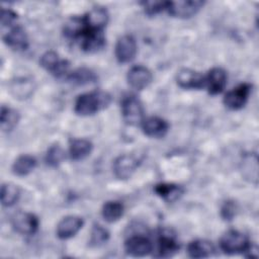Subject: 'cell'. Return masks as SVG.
I'll return each mask as SVG.
<instances>
[{"instance_id":"cell-1","label":"cell","mask_w":259,"mask_h":259,"mask_svg":"<svg viewBox=\"0 0 259 259\" xmlns=\"http://www.w3.org/2000/svg\"><path fill=\"white\" fill-rule=\"evenodd\" d=\"M111 101L110 95L105 91H92L79 95L75 101L74 110L82 116L92 115L106 108Z\"/></svg>"},{"instance_id":"cell-2","label":"cell","mask_w":259,"mask_h":259,"mask_svg":"<svg viewBox=\"0 0 259 259\" xmlns=\"http://www.w3.org/2000/svg\"><path fill=\"white\" fill-rule=\"evenodd\" d=\"M220 247L226 254L234 255L249 252L251 244L244 234L236 230H230L222 236Z\"/></svg>"},{"instance_id":"cell-3","label":"cell","mask_w":259,"mask_h":259,"mask_svg":"<svg viewBox=\"0 0 259 259\" xmlns=\"http://www.w3.org/2000/svg\"><path fill=\"white\" fill-rule=\"evenodd\" d=\"M121 113L124 121L130 125H137L144 120V107L141 100L133 94L121 100Z\"/></svg>"},{"instance_id":"cell-4","label":"cell","mask_w":259,"mask_h":259,"mask_svg":"<svg viewBox=\"0 0 259 259\" xmlns=\"http://www.w3.org/2000/svg\"><path fill=\"white\" fill-rule=\"evenodd\" d=\"M202 6L203 2L198 0L167 1L166 10L172 16L179 18H188L194 15Z\"/></svg>"},{"instance_id":"cell-5","label":"cell","mask_w":259,"mask_h":259,"mask_svg":"<svg viewBox=\"0 0 259 259\" xmlns=\"http://www.w3.org/2000/svg\"><path fill=\"white\" fill-rule=\"evenodd\" d=\"M250 92L251 85L248 83H242L226 93L224 97V103L228 108L232 110L241 109L246 104Z\"/></svg>"},{"instance_id":"cell-6","label":"cell","mask_w":259,"mask_h":259,"mask_svg":"<svg viewBox=\"0 0 259 259\" xmlns=\"http://www.w3.org/2000/svg\"><path fill=\"white\" fill-rule=\"evenodd\" d=\"M140 165V160L135 155L124 154L118 156L112 165L113 173L118 179H127L137 170Z\"/></svg>"},{"instance_id":"cell-7","label":"cell","mask_w":259,"mask_h":259,"mask_svg":"<svg viewBox=\"0 0 259 259\" xmlns=\"http://www.w3.org/2000/svg\"><path fill=\"white\" fill-rule=\"evenodd\" d=\"M137 50H138V47H137V41L135 37L130 34L122 35L121 37L118 38L115 45L114 53H115L116 60L121 64L130 63L135 59Z\"/></svg>"},{"instance_id":"cell-8","label":"cell","mask_w":259,"mask_h":259,"mask_svg":"<svg viewBox=\"0 0 259 259\" xmlns=\"http://www.w3.org/2000/svg\"><path fill=\"white\" fill-rule=\"evenodd\" d=\"M38 219L30 212L19 211L12 218L14 230L21 235H33L38 229Z\"/></svg>"},{"instance_id":"cell-9","label":"cell","mask_w":259,"mask_h":259,"mask_svg":"<svg viewBox=\"0 0 259 259\" xmlns=\"http://www.w3.org/2000/svg\"><path fill=\"white\" fill-rule=\"evenodd\" d=\"M125 252L134 257H143L149 255L153 251V244L145 236H131L124 243Z\"/></svg>"},{"instance_id":"cell-10","label":"cell","mask_w":259,"mask_h":259,"mask_svg":"<svg viewBox=\"0 0 259 259\" xmlns=\"http://www.w3.org/2000/svg\"><path fill=\"white\" fill-rule=\"evenodd\" d=\"M177 84L184 89H201L205 87V78L191 69H181L176 76Z\"/></svg>"},{"instance_id":"cell-11","label":"cell","mask_w":259,"mask_h":259,"mask_svg":"<svg viewBox=\"0 0 259 259\" xmlns=\"http://www.w3.org/2000/svg\"><path fill=\"white\" fill-rule=\"evenodd\" d=\"M152 72L142 65L132 67L127 73V82L130 86L137 90L146 88L152 82Z\"/></svg>"},{"instance_id":"cell-12","label":"cell","mask_w":259,"mask_h":259,"mask_svg":"<svg viewBox=\"0 0 259 259\" xmlns=\"http://www.w3.org/2000/svg\"><path fill=\"white\" fill-rule=\"evenodd\" d=\"M4 42L15 51H23L28 47V38L24 29L19 25H13L3 33Z\"/></svg>"},{"instance_id":"cell-13","label":"cell","mask_w":259,"mask_h":259,"mask_svg":"<svg viewBox=\"0 0 259 259\" xmlns=\"http://www.w3.org/2000/svg\"><path fill=\"white\" fill-rule=\"evenodd\" d=\"M83 220L77 215H68L60 221L57 226V236L60 239H69L74 237L83 227Z\"/></svg>"},{"instance_id":"cell-14","label":"cell","mask_w":259,"mask_h":259,"mask_svg":"<svg viewBox=\"0 0 259 259\" xmlns=\"http://www.w3.org/2000/svg\"><path fill=\"white\" fill-rule=\"evenodd\" d=\"M205 78V87L208 93L215 95L221 93L227 84V73L224 69L215 67L208 71Z\"/></svg>"},{"instance_id":"cell-15","label":"cell","mask_w":259,"mask_h":259,"mask_svg":"<svg viewBox=\"0 0 259 259\" xmlns=\"http://www.w3.org/2000/svg\"><path fill=\"white\" fill-rule=\"evenodd\" d=\"M141 125L144 134L151 138H162L167 134L169 128L168 122L158 116L144 118Z\"/></svg>"},{"instance_id":"cell-16","label":"cell","mask_w":259,"mask_h":259,"mask_svg":"<svg viewBox=\"0 0 259 259\" xmlns=\"http://www.w3.org/2000/svg\"><path fill=\"white\" fill-rule=\"evenodd\" d=\"M83 20L89 28L97 31H103V28L108 22V12L104 7H93L83 16Z\"/></svg>"},{"instance_id":"cell-17","label":"cell","mask_w":259,"mask_h":259,"mask_svg":"<svg viewBox=\"0 0 259 259\" xmlns=\"http://www.w3.org/2000/svg\"><path fill=\"white\" fill-rule=\"evenodd\" d=\"M179 250V244L175 238L169 233L162 232L157 241V250L156 257L160 258H169L174 256Z\"/></svg>"},{"instance_id":"cell-18","label":"cell","mask_w":259,"mask_h":259,"mask_svg":"<svg viewBox=\"0 0 259 259\" xmlns=\"http://www.w3.org/2000/svg\"><path fill=\"white\" fill-rule=\"evenodd\" d=\"M187 253L191 258H207L213 255L214 247L207 240H194L188 244Z\"/></svg>"},{"instance_id":"cell-19","label":"cell","mask_w":259,"mask_h":259,"mask_svg":"<svg viewBox=\"0 0 259 259\" xmlns=\"http://www.w3.org/2000/svg\"><path fill=\"white\" fill-rule=\"evenodd\" d=\"M92 143L86 139H74L70 143L69 154L72 160L78 161L86 158L92 151Z\"/></svg>"},{"instance_id":"cell-20","label":"cell","mask_w":259,"mask_h":259,"mask_svg":"<svg viewBox=\"0 0 259 259\" xmlns=\"http://www.w3.org/2000/svg\"><path fill=\"white\" fill-rule=\"evenodd\" d=\"M36 166V160L30 155L19 156L12 165V171L17 176H25L29 174Z\"/></svg>"},{"instance_id":"cell-21","label":"cell","mask_w":259,"mask_h":259,"mask_svg":"<svg viewBox=\"0 0 259 259\" xmlns=\"http://www.w3.org/2000/svg\"><path fill=\"white\" fill-rule=\"evenodd\" d=\"M95 73L88 68H78L72 72L67 77V80L75 85H86L96 81Z\"/></svg>"},{"instance_id":"cell-22","label":"cell","mask_w":259,"mask_h":259,"mask_svg":"<svg viewBox=\"0 0 259 259\" xmlns=\"http://www.w3.org/2000/svg\"><path fill=\"white\" fill-rule=\"evenodd\" d=\"M156 193L166 201H174L182 194L183 190L180 186L170 183H160L155 187Z\"/></svg>"},{"instance_id":"cell-23","label":"cell","mask_w":259,"mask_h":259,"mask_svg":"<svg viewBox=\"0 0 259 259\" xmlns=\"http://www.w3.org/2000/svg\"><path fill=\"white\" fill-rule=\"evenodd\" d=\"M101 214L108 223L116 222L123 214V205L118 201H107L102 206Z\"/></svg>"},{"instance_id":"cell-24","label":"cell","mask_w":259,"mask_h":259,"mask_svg":"<svg viewBox=\"0 0 259 259\" xmlns=\"http://www.w3.org/2000/svg\"><path fill=\"white\" fill-rule=\"evenodd\" d=\"M19 120V113L17 110L12 109L10 107L2 106L1 107V128L4 132H10L15 127Z\"/></svg>"},{"instance_id":"cell-25","label":"cell","mask_w":259,"mask_h":259,"mask_svg":"<svg viewBox=\"0 0 259 259\" xmlns=\"http://www.w3.org/2000/svg\"><path fill=\"white\" fill-rule=\"evenodd\" d=\"M20 190L13 183H4L1 186V202L4 206H12L19 198Z\"/></svg>"},{"instance_id":"cell-26","label":"cell","mask_w":259,"mask_h":259,"mask_svg":"<svg viewBox=\"0 0 259 259\" xmlns=\"http://www.w3.org/2000/svg\"><path fill=\"white\" fill-rule=\"evenodd\" d=\"M64 159H65V151L60 145L56 144L49 148L46 155V162L48 165L52 167H56L59 164H61Z\"/></svg>"},{"instance_id":"cell-27","label":"cell","mask_w":259,"mask_h":259,"mask_svg":"<svg viewBox=\"0 0 259 259\" xmlns=\"http://www.w3.org/2000/svg\"><path fill=\"white\" fill-rule=\"evenodd\" d=\"M109 238V233L106 229H104L100 225H94L91 231L90 237V245L92 246H100L104 244Z\"/></svg>"},{"instance_id":"cell-28","label":"cell","mask_w":259,"mask_h":259,"mask_svg":"<svg viewBox=\"0 0 259 259\" xmlns=\"http://www.w3.org/2000/svg\"><path fill=\"white\" fill-rule=\"evenodd\" d=\"M60 61H61V59H59V56L56 52L48 51L40 57L39 63L44 69H46L47 71L52 73Z\"/></svg>"},{"instance_id":"cell-29","label":"cell","mask_w":259,"mask_h":259,"mask_svg":"<svg viewBox=\"0 0 259 259\" xmlns=\"http://www.w3.org/2000/svg\"><path fill=\"white\" fill-rule=\"evenodd\" d=\"M141 4L144 7L145 13L149 16H153L166 9L167 1H144Z\"/></svg>"},{"instance_id":"cell-30","label":"cell","mask_w":259,"mask_h":259,"mask_svg":"<svg viewBox=\"0 0 259 259\" xmlns=\"http://www.w3.org/2000/svg\"><path fill=\"white\" fill-rule=\"evenodd\" d=\"M17 19V14L10 9H2L1 10V26L2 29L5 27L10 28L15 25L14 22Z\"/></svg>"},{"instance_id":"cell-31","label":"cell","mask_w":259,"mask_h":259,"mask_svg":"<svg viewBox=\"0 0 259 259\" xmlns=\"http://www.w3.org/2000/svg\"><path fill=\"white\" fill-rule=\"evenodd\" d=\"M236 213V205L233 201H226L224 203V205L222 206V209H221V214H222V218L226 221H231L233 220L234 215Z\"/></svg>"}]
</instances>
